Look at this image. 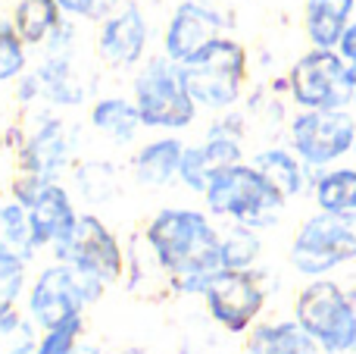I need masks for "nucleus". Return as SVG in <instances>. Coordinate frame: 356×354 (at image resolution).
I'll list each match as a JSON object with an SVG mask.
<instances>
[{"label":"nucleus","instance_id":"nucleus-29","mask_svg":"<svg viewBox=\"0 0 356 354\" xmlns=\"http://www.w3.org/2000/svg\"><path fill=\"white\" fill-rule=\"evenodd\" d=\"M25 286H29V261L0 245V311L16 307Z\"/></svg>","mask_w":356,"mask_h":354},{"label":"nucleus","instance_id":"nucleus-6","mask_svg":"<svg viewBox=\"0 0 356 354\" xmlns=\"http://www.w3.org/2000/svg\"><path fill=\"white\" fill-rule=\"evenodd\" d=\"M288 94L300 110H347L356 94V69L338 47H313L291 66Z\"/></svg>","mask_w":356,"mask_h":354},{"label":"nucleus","instance_id":"nucleus-18","mask_svg":"<svg viewBox=\"0 0 356 354\" xmlns=\"http://www.w3.org/2000/svg\"><path fill=\"white\" fill-rule=\"evenodd\" d=\"M88 123H91V129L97 135H104L106 141L119 144V148L135 144L144 129L138 104L131 98H122V94H106V98L94 100L91 113H88Z\"/></svg>","mask_w":356,"mask_h":354},{"label":"nucleus","instance_id":"nucleus-1","mask_svg":"<svg viewBox=\"0 0 356 354\" xmlns=\"http://www.w3.org/2000/svg\"><path fill=\"white\" fill-rule=\"evenodd\" d=\"M144 245L175 295H203L222 270V232L207 210L163 207L144 226Z\"/></svg>","mask_w":356,"mask_h":354},{"label":"nucleus","instance_id":"nucleus-17","mask_svg":"<svg viewBox=\"0 0 356 354\" xmlns=\"http://www.w3.org/2000/svg\"><path fill=\"white\" fill-rule=\"evenodd\" d=\"M188 144L178 138V132H166L160 138H150L131 157V176L144 188H166L178 182L181 157Z\"/></svg>","mask_w":356,"mask_h":354},{"label":"nucleus","instance_id":"nucleus-11","mask_svg":"<svg viewBox=\"0 0 356 354\" xmlns=\"http://www.w3.org/2000/svg\"><path fill=\"white\" fill-rule=\"evenodd\" d=\"M241 116H234L232 110L222 113V119H216L209 125L207 138L200 144H188L181 157V169H178V182H181L188 192L203 194L207 185L222 173L225 167L244 160V129L238 123Z\"/></svg>","mask_w":356,"mask_h":354},{"label":"nucleus","instance_id":"nucleus-20","mask_svg":"<svg viewBox=\"0 0 356 354\" xmlns=\"http://www.w3.org/2000/svg\"><path fill=\"white\" fill-rule=\"evenodd\" d=\"M356 0H307L303 29L313 47H338L341 35L353 22Z\"/></svg>","mask_w":356,"mask_h":354},{"label":"nucleus","instance_id":"nucleus-26","mask_svg":"<svg viewBox=\"0 0 356 354\" xmlns=\"http://www.w3.org/2000/svg\"><path fill=\"white\" fill-rule=\"evenodd\" d=\"M259 254H263L259 229L232 223L222 232V270H253Z\"/></svg>","mask_w":356,"mask_h":354},{"label":"nucleus","instance_id":"nucleus-30","mask_svg":"<svg viewBox=\"0 0 356 354\" xmlns=\"http://www.w3.org/2000/svg\"><path fill=\"white\" fill-rule=\"evenodd\" d=\"M122 3L125 0H60V10L66 13L69 19H75V22L100 25L106 16H113Z\"/></svg>","mask_w":356,"mask_h":354},{"label":"nucleus","instance_id":"nucleus-28","mask_svg":"<svg viewBox=\"0 0 356 354\" xmlns=\"http://www.w3.org/2000/svg\"><path fill=\"white\" fill-rule=\"evenodd\" d=\"M75 188L81 192V198L88 201H106L116 192V169L113 163L104 160H85L75 167Z\"/></svg>","mask_w":356,"mask_h":354},{"label":"nucleus","instance_id":"nucleus-13","mask_svg":"<svg viewBox=\"0 0 356 354\" xmlns=\"http://www.w3.org/2000/svg\"><path fill=\"white\" fill-rule=\"evenodd\" d=\"M150 50V19L135 0H125L97 25V54L113 69H138Z\"/></svg>","mask_w":356,"mask_h":354},{"label":"nucleus","instance_id":"nucleus-9","mask_svg":"<svg viewBox=\"0 0 356 354\" xmlns=\"http://www.w3.org/2000/svg\"><path fill=\"white\" fill-rule=\"evenodd\" d=\"M291 151L309 169L332 167L356 144V116L350 110H300L288 125Z\"/></svg>","mask_w":356,"mask_h":354},{"label":"nucleus","instance_id":"nucleus-8","mask_svg":"<svg viewBox=\"0 0 356 354\" xmlns=\"http://www.w3.org/2000/svg\"><path fill=\"white\" fill-rule=\"evenodd\" d=\"M294 317L313 336L319 351L344 354L356 345V307L338 282L313 279L300 288L294 305Z\"/></svg>","mask_w":356,"mask_h":354},{"label":"nucleus","instance_id":"nucleus-16","mask_svg":"<svg viewBox=\"0 0 356 354\" xmlns=\"http://www.w3.org/2000/svg\"><path fill=\"white\" fill-rule=\"evenodd\" d=\"M81 213L75 210V201L63 182H47L38 192V198L29 204L31 236H35L38 251H54L69 238Z\"/></svg>","mask_w":356,"mask_h":354},{"label":"nucleus","instance_id":"nucleus-33","mask_svg":"<svg viewBox=\"0 0 356 354\" xmlns=\"http://www.w3.org/2000/svg\"><path fill=\"white\" fill-rule=\"evenodd\" d=\"M316 354H328V351H316Z\"/></svg>","mask_w":356,"mask_h":354},{"label":"nucleus","instance_id":"nucleus-25","mask_svg":"<svg viewBox=\"0 0 356 354\" xmlns=\"http://www.w3.org/2000/svg\"><path fill=\"white\" fill-rule=\"evenodd\" d=\"M0 245L16 254H22L25 261L38 254L35 236H31V220H29V207L16 198H3L0 201Z\"/></svg>","mask_w":356,"mask_h":354},{"label":"nucleus","instance_id":"nucleus-4","mask_svg":"<svg viewBox=\"0 0 356 354\" xmlns=\"http://www.w3.org/2000/svg\"><path fill=\"white\" fill-rule=\"evenodd\" d=\"M181 75L200 110H234L247 85V47L222 35L188 63H181Z\"/></svg>","mask_w":356,"mask_h":354},{"label":"nucleus","instance_id":"nucleus-27","mask_svg":"<svg viewBox=\"0 0 356 354\" xmlns=\"http://www.w3.org/2000/svg\"><path fill=\"white\" fill-rule=\"evenodd\" d=\"M29 72V44L10 16H0V85H10Z\"/></svg>","mask_w":356,"mask_h":354},{"label":"nucleus","instance_id":"nucleus-2","mask_svg":"<svg viewBox=\"0 0 356 354\" xmlns=\"http://www.w3.org/2000/svg\"><path fill=\"white\" fill-rule=\"evenodd\" d=\"M200 198L207 204L209 217L250 226V229H259V232L275 226L284 204H288V198L253 163H244V160L222 169Z\"/></svg>","mask_w":356,"mask_h":354},{"label":"nucleus","instance_id":"nucleus-31","mask_svg":"<svg viewBox=\"0 0 356 354\" xmlns=\"http://www.w3.org/2000/svg\"><path fill=\"white\" fill-rule=\"evenodd\" d=\"M16 100L19 104H35V100H44V88L38 72H25L16 79Z\"/></svg>","mask_w":356,"mask_h":354},{"label":"nucleus","instance_id":"nucleus-19","mask_svg":"<svg viewBox=\"0 0 356 354\" xmlns=\"http://www.w3.org/2000/svg\"><path fill=\"white\" fill-rule=\"evenodd\" d=\"M319 345L294 320L253 323L247 330V354H316Z\"/></svg>","mask_w":356,"mask_h":354},{"label":"nucleus","instance_id":"nucleus-14","mask_svg":"<svg viewBox=\"0 0 356 354\" xmlns=\"http://www.w3.org/2000/svg\"><path fill=\"white\" fill-rule=\"evenodd\" d=\"M72 154H75V129H69L56 116H41L35 129L19 141L16 163L19 173L60 182L63 173L72 167Z\"/></svg>","mask_w":356,"mask_h":354},{"label":"nucleus","instance_id":"nucleus-23","mask_svg":"<svg viewBox=\"0 0 356 354\" xmlns=\"http://www.w3.org/2000/svg\"><path fill=\"white\" fill-rule=\"evenodd\" d=\"M250 163L288 201L297 198V194H303V188H307V169L309 167L291 148H266V151H259V154L253 157Z\"/></svg>","mask_w":356,"mask_h":354},{"label":"nucleus","instance_id":"nucleus-10","mask_svg":"<svg viewBox=\"0 0 356 354\" xmlns=\"http://www.w3.org/2000/svg\"><path fill=\"white\" fill-rule=\"evenodd\" d=\"M50 254L56 261L72 263L79 273L100 279L104 286H113L125 276V251L119 245L116 232L97 213H81L69 238L56 245Z\"/></svg>","mask_w":356,"mask_h":354},{"label":"nucleus","instance_id":"nucleus-5","mask_svg":"<svg viewBox=\"0 0 356 354\" xmlns=\"http://www.w3.org/2000/svg\"><path fill=\"white\" fill-rule=\"evenodd\" d=\"M104 282L85 276L66 261H54L31 279L25 292V311L38 330H54L60 323L81 317L85 307L97 305Z\"/></svg>","mask_w":356,"mask_h":354},{"label":"nucleus","instance_id":"nucleus-35","mask_svg":"<svg viewBox=\"0 0 356 354\" xmlns=\"http://www.w3.org/2000/svg\"><path fill=\"white\" fill-rule=\"evenodd\" d=\"M353 354H356V345H353Z\"/></svg>","mask_w":356,"mask_h":354},{"label":"nucleus","instance_id":"nucleus-3","mask_svg":"<svg viewBox=\"0 0 356 354\" xmlns=\"http://www.w3.org/2000/svg\"><path fill=\"white\" fill-rule=\"evenodd\" d=\"M131 100L138 104L144 129L154 132H184L197 123L200 107L191 98L181 75V63L166 54H150L131 79Z\"/></svg>","mask_w":356,"mask_h":354},{"label":"nucleus","instance_id":"nucleus-15","mask_svg":"<svg viewBox=\"0 0 356 354\" xmlns=\"http://www.w3.org/2000/svg\"><path fill=\"white\" fill-rule=\"evenodd\" d=\"M228 31V19L203 0H181L163 29V54L175 63H188L207 44Z\"/></svg>","mask_w":356,"mask_h":354},{"label":"nucleus","instance_id":"nucleus-7","mask_svg":"<svg viewBox=\"0 0 356 354\" xmlns=\"http://www.w3.org/2000/svg\"><path fill=\"white\" fill-rule=\"evenodd\" d=\"M291 267L300 276L319 279L334 267L356 261V210L328 213L319 210L297 229L288 251Z\"/></svg>","mask_w":356,"mask_h":354},{"label":"nucleus","instance_id":"nucleus-21","mask_svg":"<svg viewBox=\"0 0 356 354\" xmlns=\"http://www.w3.org/2000/svg\"><path fill=\"white\" fill-rule=\"evenodd\" d=\"M44 88V100L54 107H79L85 104V88L72 66V54H44L41 66L35 69Z\"/></svg>","mask_w":356,"mask_h":354},{"label":"nucleus","instance_id":"nucleus-12","mask_svg":"<svg viewBox=\"0 0 356 354\" xmlns=\"http://www.w3.org/2000/svg\"><path fill=\"white\" fill-rule=\"evenodd\" d=\"M207 301V311L222 330L247 332L266 307V288L259 282L257 270H219L209 279L207 292L200 295Z\"/></svg>","mask_w":356,"mask_h":354},{"label":"nucleus","instance_id":"nucleus-34","mask_svg":"<svg viewBox=\"0 0 356 354\" xmlns=\"http://www.w3.org/2000/svg\"><path fill=\"white\" fill-rule=\"evenodd\" d=\"M353 107H356V94H353Z\"/></svg>","mask_w":356,"mask_h":354},{"label":"nucleus","instance_id":"nucleus-32","mask_svg":"<svg viewBox=\"0 0 356 354\" xmlns=\"http://www.w3.org/2000/svg\"><path fill=\"white\" fill-rule=\"evenodd\" d=\"M338 50H341V56H344L347 63L356 69V19L350 25H347V31L341 35V44H338Z\"/></svg>","mask_w":356,"mask_h":354},{"label":"nucleus","instance_id":"nucleus-24","mask_svg":"<svg viewBox=\"0 0 356 354\" xmlns=\"http://www.w3.org/2000/svg\"><path fill=\"white\" fill-rule=\"evenodd\" d=\"M313 198L319 210L350 213L356 210V169H325L313 182Z\"/></svg>","mask_w":356,"mask_h":354},{"label":"nucleus","instance_id":"nucleus-22","mask_svg":"<svg viewBox=\"0 0 356 354\" xmlns=\"http://www.w3.org/2000/svg\"><path fill=\"white\" fill-rule=\"evenodd\" d=\"M10 19L29 47H44V41L60 29L66 13L60 10V0H13Z\"/></svg>","mask_w":356,"mask_h":354}]
</instances>
